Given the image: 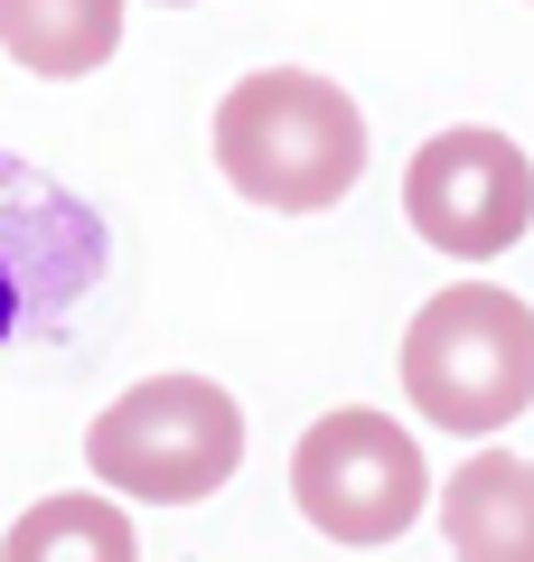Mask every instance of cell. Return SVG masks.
Returning <instances> with one entry per match:
<instances>
[{"label": "cell", "instance_id": "cell-1", "mask_svg": "<svg viewBox=\"0 0 534 562\" xmlns=\"http://www.w3.org/2000/svg\"><path fill=\"white\" fill-rule=\"evenodd\" d=\"M216 169L272 216H319L366 179V113L310 66H263L216 103Z\"/></svg>", "mask_w": 534, "mask_h": 562}, {"label": "cell", "instance_id": "cell-2", "mask_svg": "<svg viewBox=\"0 0 534 562\" xmlns=\"http://www.w3.org/2000/svg\"><path fill=\"white\" fill-rule=\"evenodd\" d=\"M403 394L422 422L488 441L534 403V310L497 281H450L403 328Z\"/></svg>", "mask_w": 534, "mask_h": 562}, {"label": "cell", "instance_id": "cell-3", "mask_svg": "<svg viewBox=\"0 0 534 562\" xmlns=\"http://www.w3.org/2000/svg\"><path fill=\"white\" fill-rule=\"evenodd\" d=\"M85 460L103 487H122L141 506H198L244 460V403L207 375H151L113 413H94Z\"/></svg>", "mask_w": 534, "mask_h": 562}, {"label": "cell", "instance_id": "cell-4", "mask_svg": "<svg viewBox=\"0 0 534 562\" xmlns=\"http://www.w3.org/2000/svg\"><path fill=\"white\" fill-rule=\"evenodd\" d=\"M103 262H113V235L94 206L38 160L0 150V347L57 338L66 310L103 281Z\"/></svg>", "mask_w": 534, "mask_h": 562}, {"label": "cell", "instance_id": "cell-5", "mask_svg": "<svg viewBox=\"0 0 534 562\" xmlns=\"http://www.w3.org/2000/svg\"><path fill=\"white\" fill-rule=\"evenodd\" d=\"M422 497H432V469L394 413H366V403L319 413L291 450V506L329 543H394L422 516Z\"/></svg>", "mask_w": 534, "mask_h": 562}, {"label": "cell", "instance_id": "cell-6", "mask_svg": "<svg viewBox=\"0 0 534 562\" xmlns=\"http://www.w3.org/2000/svg\"><path fill=\"white\" fill-rule=\"evenodd\" d=\"M403 216L432 254L450 262H488L507 254L534 225V160L488 122H459V132H432L403 169Z\"/></svg>", "mask_w": 534, "mask_h": 562}, {"label": "cell", "instance_id": "cell-7", "mask_svg": "<svg viewBox=\"0 0 534 562\" xmlns=\"http://www.w3.org/2000/svg\"><path fill=\"white\" fill-rule=\"evenodd\" d=\"M441 535L450 562H534V460L515 450L459 460V479L441 487Z\"/></svg>", "mask_w": 534, "mask_h": 562}, {"label": "cell", "instance_id": "cell-8", "mask_svg": "<svg viewBox=\"0 0 534 562\" xmlns=\"http://www.w3.org/2000/svg\"><path fill=\"white\" fill-rule=\"evenodd\" d=\"M0 47L47 85L94 76L122 47V0H0Z\"/></svg>", "mask_w": 534, "mask_h": 562}, {"label": "cell", "instance_id": "cell-9", "mask_svg": "<svg viewBox=\"0 0 534 562\" xmlns=\"http://www.w3.org/2000/svg\"><path fill=\"white\" fill-rule=\"evenodd\" d=\"M0 562H141V543L113 497H38L0 535Z\"/></svg>", "mask_w": 534, "mask_h": 562}, {"label": "cell", "instance_id": "cell-10", "mask_svg": "<svg viewBox=\"0 0 534 562\" xmlns=\"http://www.w3.org/2000/svg\"><path fill=\"white\" fill-rule=\"evenodd\" d=\"M159 10H178V0H159Z\"/></svg>", "mask_w": 534, "mask_h": 562}]
</instances>
